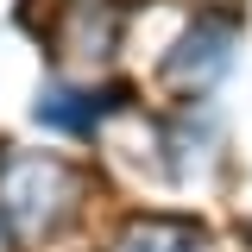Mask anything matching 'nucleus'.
Wrapping results in <instances>:
<instances>
[{
	"label": "nucleus",
	"instance_id": "obj_1",
	"mask_svg": "<svg viewBox=\"0 0 252 252\" xmlns=\"http://www.w3.org/2000/svg\"><path fill=\"white\" fill-rule=\"evenodd\" d=\"M82 202V177L44 152H0V227L13 240H44Z\"/></svg>",
	"mask_w": 252,
	"mask_h": 252
},
{
	"label": "nucleus",
	"instance_id": "obj_4",
	"mask_svg": "<svg viewBox=\"0 0 252 252\" xmlns=\"http://www.w3.org/2000/svg\"><path fill=\"white\" fill-rule=\"evenodd\" d=\"M107 252H208L202 233L183 227V220H132Z\"/></svg>",
	"mask_w": 252,
	"mask_h": 252
},
{
	"label": "nucleus",
	"instance_id": "obj_3",
	"mask_svg": "<svg viewBox=\"0 0 252 252\" xmlns=\"http://www.w3.org/2000/svg\"><path fill=\"white\" fill-rule=\"evenodd\" d=\"M107 107H114V94H107V89L94 94V89H82V82H57V89L38 101V114H44L51 126H69L76 139H89L94 126H101V114H107Z\"/></svg>",
	"mask_w": 252,
	"mask_h": 252
},
{
	"label": "nucleus",
	"instance_id": "obj_2",
	"mask_svg": "<svg viewBox=\"0 0 252 252\" xmlns=\"http://www.w3.org/2000/svg\"><path fill=\"white\" fill-rule=\"evenodd\" d=\"M233 44H240V32L227 26V19H195V26L170 44V57H164V82L183 94H202L220 82V69L233 63Z\"/></svg>",
	"mask_w": 252,
	"mask_h": 252
},
{
	"label": "nucleus",
	"instance_id": "obj_5",
	"mask_svg": "<svg viewBox=\"0 0 252 252\" xmlns=\"http://www.w3.org/2000/svg\"><path fill=\"white\" fill-rule=\"evenodd\" d=\"M0 252H19V240H13V233H6V227H0Z\"/></svg>",
	"mask_w": 252,
	"mask_h": 252
}]
</instances>
